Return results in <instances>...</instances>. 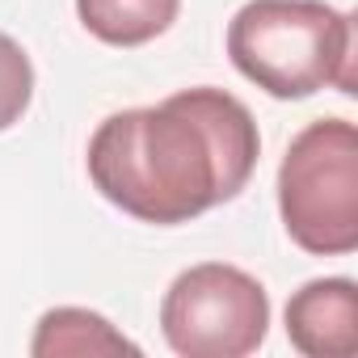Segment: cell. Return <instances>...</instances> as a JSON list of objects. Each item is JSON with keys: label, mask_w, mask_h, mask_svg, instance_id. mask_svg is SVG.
I'll return each mask as SVG.
<instances>
[{"label": "cell", "mask_w": 358, "mask_h": 358, "mask_svg": "<svg viewBox=\"0 0 358 358\" xmlns=\"http://www.w3.org/2000/svg\"><path fill=\"white\" fill-rule=\"evenodd\" d=\"M262 135L249 106L199 85L156 106L110 114L89 139V177L118 211L173 228L232 203L257 169Z\"/></svg>", "instance_id": "1"}, {"label": "cell", "mask_w": 358, "mask_h": 358, "mask_svg": "<svg viewBox=\"0 0 358 358\" xmlns=\"http://www.w3.org/2000/svg\"><path fill=\"white\" fill-rule=\"evenodd\" d=\"M228 55L270 97L299 101L354 89V22L324 0H249L228 22Z\"/></svg>", "instance_id": "2"}, {"label": "cell", "mask_w": 358, "mask_h": 358, "mask_svg": "<svg viewBox=\"0 0 358 358\" xmlns=\"http://www.w3.org/2000/svg\"><path fill=\"white\" fill-rule=\"evenodd\" d=\"M287 236L316 257L358 249V131L345 118L308 122L278 164Z\"/></svg>", "instance_id": "3"}, {"label": "cell", "mask_w": 358, "mask_h": 358, "mask_svg": "<svg viewBox=\"0 0 358 358\" xmlns=\"http://www.w3.org/2000/svg\"><path fill=\"white\" fill-rule=\"evenodd\" d=\"M164 341L182 358H245L266 341V287L224 262H203L173 278L160 303Z\"/></svg>", "instance_id": "4"}, {"label": "cell", "mask_w": 358, "mask_h": 358, "mask_svg": "<svg viewBox=\"0 0 358 358\" xmlns=\"http://www.w3.org/2000/svg\"><path fill=\"white\" fill-rule=\"evenodd\" d=\"M287 337L308 358H350L358 350V291L350 278H312L287 299Z\"/></svg>", "instance_id": "5"}, {"label": "cell", "mask_w": 358, "mask_h": 358, "mask_svg": "<svg viewBox=\"0 0 358 358\" xmlns=\"http://www.w3.org/2000/svg\"><path fill=\"white\" fill-rule=\"evenodd\" d=\"M182 0H76L80 26L106 47H143L160 38L173 22Z\"/></svg>", "instance_id": "6"}, {"label": "cell", "mask_w": 358, "mask_h": 358, "mask_svg": "<svg viewBox=\"0 0 358 358\" xmlns=\"http://www.w3.org/2000/svg\"><path fill=\"white\" fill-rule=\"evenodd\" d=\"M30 354L34 358H59V354L93 358V354H139V345L127 341L106 316H97L89 308H51L38 320Z\"/></svg>", "instance_id": "7"}, {"label": "cell", "mask_w": 358, "mask_h": 358, "mask_svg": "<svg viewBox=\"0 0 358 358\" xmlns=\"http://www.w3.org/2000/svg\"><path fill=\"white\" fill-rule=\"evenodd\" d=\"M30 97H34V64L9 34H0V131L22 122Z\"/></svg>", "instance_id": "8"}]
</instances>
